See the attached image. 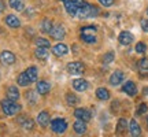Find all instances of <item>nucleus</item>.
<instances>
[{
	"label": "nucleus",
	"mask_w": 148,
	"mask_h": 137,
	"mask_svg": "<svg viewBox=\"0 0 148 137\" xmlns=\"http://www.w3.org/2000/svg\"><path fill=\"white\" fill-rule=\"evenodd\" d=\"M99 14V8L93 4H89V3H85L81 8L78 10V14H77V18H81V19H85V18H93Z\"/></svg>",
	"instance_id": "f257e3e1"
},
{
	"label": "nucleus",
	"mask_w": 148,
	"mask_h": 137,
	"mask_svg": "<svg viewBox=\"0 0 148 137\" xmlns=\"http://www.w3.org/2000/svg\"><path fill=\"white\" fill-rule=\"evenodd\" d=\"M0 105H1V110H3V112L5 115H15L16 112H19V110H21V105L16 104L15 101L10 100V99L1 100Z\"/></svg>",
	"instance_id": "f03ea898"
},
{
	"label": "nucleus",
	"mask_w": 148,
	"mask_h": 137,
	"mask_svg": "<svg viewBox=\"0 0 148 137\" xmlns=\"http://www.w3.org/2000/svg\"><path fill=\"white\" fill-rule=\"evenodd\" d=\"M85 3H86V1H84V0H66V1H64V8H66L69 15L77 16L78 10Z\"/></svg>",
	"instance_id": "7ed1b4c3"
},
{
	"label": "nucleus",
	"mask_w": 148,
	"mask_h": 137,
	"mask_svg": "<svg viewBox=\"0 0 148 137\" xmlns=\"http://www.w3.org/2000/svg\"><path fill=\"white\" fill-rule=\"evenodd\" d=\"M51 129H52V132H55V133H63L64 130L67 129V122L64 121V119L56 118V119H53L52 123H51Z\"/></svg>",
	"instance_id": "20e7f679"
},
{
	"label": "nucleus",
	"mask_w": 148,
	"mask_h": 137,
	"mask_svg": "<svg viewBox=\"0 0 148 137\" xmlns=\"http://www.w3.org/2000/svg\"><path fill=\"white\" fill-rule=\"evenodd\" d=\"M84 64L81 63V62H70L67 64V71L70 74H75V75H78V74H82L84 73Z\"/></svg>",
	"instance_id": "39448f33"
},
{
	"label": "nucleus",
	"mask_w": 148,
	"mask_h": 137,
	"mask_svg": "<svg viewBox=\"0 0 148 137\" xmlns=\"http://www.w3.org/2000/svg\"><path fill=\"white\" fill-rule=\"evenodd\" d=\"M0 62L3 64H7V66H10L15 62V55L10 51H3V52L0 53Z\"/></svg>",
	"instance_id": "423d86ee"
},
{
	"label": "nucleus",
	"mask_w": 148,
	"mask_h": 137,
	"mask_svg": "<svg viewBox=\"0 0 148 137\" xmlns=\"http://www.w3.org/2000/svg\"><path fill=\"white\" fill-rule=\"evenodd\" d=\"M123 78H125V74L122 73L121 70H116V71H114V73L111 74L110 84L112 85V86H116V85H119L122 81H123Z\"/></svg>",
	"instance_id": "0eeeda50"
},
{
	"label": "nucleus",
	"mask_w": 148,
	"mask_h": 137,
	"mask_svg": "<svg viewBox=\"0 0 148 137\" xmlns=\"http://www.w3.org/2000/svg\"><path fill=\"white\" fill-rule=\"evenodd\" d=\"M74 115L75 118H78L79 121H84V122H88L90 119V112L85 108H77L74 111Z\"/></svg>",
	"instance_id": "6e6552de"
},
{
	"label": "nucleus",
	"mask_w": 148,
	"mask_h": 137,
	"mask_svg": "<svg viewBox=\"0 0 148 137\" xmlns=\"http://www.w3.org/2000/svg\"><path fill=\"white\" fill-rule=\"evenodd\" d=\"M122 90H123L125 93H127L129 96H136V93H137V88H136V84H134L133 81L125 82V85L122 86Z\"/></svg>",
	"instance_id": "1a4fd4ad"
},
{
	"label": "nucleus",
	"mask_w": 148,
	"mask_h": 137,
	"mask_svg": "<svg viewBox=\"0 0 148 137\" xmlns=\"http://www.w3.org/2000/svg\"><path fill=\"white\" fill-rule=\"evenodd\" d=\"M88 86H89V84H88L85 79H82V78L74 79L73 81V88L75 90H78V92H84V90H86L88 89Z\"/></svg>",
	"instance_id": "9d476101"
},
{
	"label": "nucleus",
	"mask_w": 148,
	"mask_h": 137,
	"mask_svg": "<svg viewBox=\"0 0 148 137\" xmlns=\"http://www.w3.org/2000/svg\"><path fill=\"white\" fill-rule=\"evenodd\" d=\"M64 34H66V32H64V27L62 26V25L53 26L52 32H51V36H52L53 38H56V40H62L64 37Z\"/></svg>",
	"instance_id": "9b49d317"
},
{
	"label": "nucleus",
	"mask_w": 148,
	"mask_h": 137,
	"mask_svg": "<svg viewBox=\"0 0 148 137\" xmlns=\"http://www.w3.org/2000/svg\"><path fill=\"white\" fill-rule=\"evenodd\" d=\"M118 40H119V42H121L122 45H129L133 41V34L129 32H121Z\"/></svg>",
	"instance_id": "f8f14e48"
},
{
	"label": "nucleus",
	"mask_w": 148,
	"mask_h": 137,
	"mask_svg": "<svg viewBox=\"0 0 148 137\" xmlns=\"http://www.w3.org/2000/svg\"><path fill=\"white\" fill-rule=\"evenodd\" d=\"M49 114H48L47 111H41L38 115H37V122H38V125L42 127H45L49 123Z\"/></svg>",
	"instance_id": "ddd939ff"
},
{
	"label": "nucleus",
	"mask_w": 148,
	"mask_h": 137,
	"mask_svg": "<svg viewBox=\"0 0 148 137\" xmlns=\"http://www.w3.org/2000/svg\"><path fill=\"white\" fill-rule=\"evenodd\" d=\"M129 132H130L132 137H138L140 134H141L140 125L136 122V119H132V121H130V125H129Z\"/></svg>",
	"instance_id": "4468645a"
},
{
	"label": "nucleus",
	"mask_w": 148,
	"mask_h": 137,
	"mask_svg": "<svg viewBox=\"0 0 148 137\" xmlns=\"http://www.w3.org/2000/svg\"><path fill=\"white\" fill-rule=\"evenodd\" d=\"M7 99H10V100L12 101H16L18 99H19V90H18V88L16 86H10L8 89H7Z\"/></svg>",
	"instance_id": "2eb2a0df"
},
{
	"label": "nucleus",
	"mask_w": 148,
	"mask_h": 137,
	"mask_svg": "<svg viewBox=\"0 0 148 137\" xmlns=\"http://www.w3.org/2000/svg\"><path fill=\"white\" fill-rule=\"evenodd\" d=\"M49 89H51V85L48 84L47 81H38L37 82V92L40 95H47Z\"/></svg>",
	"instance_id": "dca6fc26"
},
{
	"label": "nucleus",
	"mask_w": 148,
	"mask_h": 137,
	"mask_svg": "<svg viewBox=\"0 0 148 137\" xmlns=\"http://www.w3.org/2000/svg\"><path fill=\"white\" fill-rule=\"evenodd\" d=\"M52 52L56 56H64L66 53L69 52V48H67V45H64V44H58V45H55L52 48Z\"/></svg>",
	"instance_id": "f3484780"
},
{
	"label": "nucleus",
	"mask_w": 148,
	"mask_h": 137,
	"mask_svg": "<svg viewBox=\"0 0 148 137\" xmlns=\"http://www.w3.org/2000/svg\"><path fill=\"white\" fill-rule=\"evenodd\" d=\"M5 23H7L10 27H19L21 26V22H19V19H18V16L12 15V14L5 16Z\"/></svg>",
	"instance_id": "a211bd4d"
},
{
	"label": "nucleus",
	"mask_w": 148,
	"mask_h": 137,
	"mask_svg": "<svg viewBox=\"0 0 148 137\" xmlns=\"http://www.w3.org/2000/svg\"><path fill=\"white\" fill-rule=\"evenodd\" d=\"M127 129V122H126V119L125 118H121L119 121H118V123H116V134H123V133L126 132Z\"/></svg>",
	"instance_id": "6ab92c4d"
},
{
	"label": "nucleus",
	"mask_w": 148,
	"mask_h": 137,
	"mask_svg": "<svg viewBox=\"0 0 148 137\" xmlns=\"http://www.w3.org/2000/svg\"><path fill=\"white\" fill-rule=\"evenodd\" d=\"M18 121L22 125V127L26 129V130H32L33 126H34V122L30 118H27V116H21V119H18Z\"/></svg>",
	"instance_id": "aec40b11"
},
{
	"label": "nucleus",
	"mask_w": 148,
	"mask_h": 137,
	"mask_svg": "<svg viewBox=\"0 0 148 137\" xmlns=\"http://www.w3.org/2000/svg\"><path fill=\"white\" fill-rule=\"evenodd\" d=\"M25 73H26V77L29 78V81H30V82H34V81H37L38 71H37V68L34 67V66H30V67L27 68Z\"/></svg>",
	"instance_id": "412c9836"
},
{
	"label": "nucleus",
	"mask_w": 148,
	"mask_h": 137,
	"mask_svg": "<svg viewBox=\"0 0 148 137\" xmlns=\"http://www.w3.org/2000/svg\"><path fill=\"white\" fill-rule=\"evenodd\" d=\"M74 132L75 133H78V134H82V133H85V130H86V123H85L84 121H75L74 122Z\"/></svg>",
	"instance_id": "4be33fe9"
},
{
	"label": "nucleus",
	"mask_w": 148,
	"mask_h": 137,
	"mask_svg": "<svg viewBox=\"0 0 148 137\" xmlns=\"http://www.w3.org/2000/svg\"><path fill=\"white\" fill-rule=\"evenodd\" d=\"M96 96L100 100H108L110 99V92L106 88H99V89H96Z\"/></svg>",
	"instance_id": "5701e85b"
},
{
	"label": "nucleus",
	"mask_w": 148,
	"mask_h": 137,
	"mask_svg": "<svg viewBox=\"0 0 148 137\" xmlns=\"http://www.w3.org/2000/svg\"><path fill=\"white\" fill-rule=\"evenodd\" d=\"M52 29H53V25H52V22H51V19L45 18V19L42 21V23H41V30L44 33H49V34H51Z\"/></svg>",
	"instance_id": "b1692460"
},
{
	"label": "nucleus",
	"mask_w": 148,
	"mask_h": 137,
	"mask_svg": "<svg viewBox=\"0 0 148 137\" xmlns=\"http://www.w3.org/2000/svg\"><path fill=\"white\" fill-rule=\"evenodd\" d=\"M8 3H10L11 8H14L16 11H23V8H25V4L22 0H10Z\"/></svg>",
	"instance_id": "393cba45"
},
{
	"label": "nucleus",
	"mask_w": 148,
	"mask_h": 137,
	"mask_svg": "<svg viewBox=\"0 0 148 137\" xmlns=\"http://www.w3.org/2000/svg\"><path fill=\"white\" fill-rule=\"evenodd\" d=\"M137 66H138V70H140L141 74H148V59L147 58L140 59V62H138Z\"/></svg>",
	"instance_id": "a878e982"
},
{
	"label": "nucleus",
	"mask_w": 148,
	"mask_h": 137,
	"mask_svg": "<svg viewBox=\"0 0 148 137\" xmlns=\"http://www.w3.org/2000/svg\"><path fill=\"white\" fill-rule=\"evenodd\" d=\"M36 56L38 59H41V60H45V59L49 56V52H48L47 48H37L36 49Z\"/></svg>",
	"instance_id": "bb28decb"
},
{
	"label": "nucleus",
	"mask_w": 148,
	"mask_h": 137,
	"mask_svg": "<svg viewBox=\"0 0 148 137\" xmlns=\"http://www.w3.org/2000/svg\"><path fill=\"white\" fill-rule=\"evenodd\" d=\"M16 82H18V85H21V86H27V85L30 84V81H29V78L26 77V73H25V71L18 75V78H16Z\"/></svg>",
	"instance_id": "cd10ccee"
},
{
	"label": "nucleus",
	"mask_w": 148,
	"mask_h": 137,
	"mask_svg": "<svg viewBox=\"0 0 148 137\" xmlns=\"http://www.w3.org/2000/svg\"><path fill=\"white\" fill-rule=\"evenodd\" d=\"M36 44H37V48H49V41H48L47 38H37V41H36Z\"/></svg>",
	"instance_id": "c85d7f7f"
},
{
	"label": "nucleus",
	"mask_w": 148,
	"mask_h": 137,
	"mask_svg": "<svg viewBox=\"0 0 148 137\" xmlns=\"http://www.w3.org/2000/svg\"><path fill=\"white\" fill-rule=\"evenodd\" d=\"M81 38H82L85 42H88V44H93V42H96V36L95 34H81Z\"/></svg>",
	"instance_id": "c756f323"
},
{
	"label": "nucleus",
	"mask_w": 148,
	"mask_h": 137,
	"mask_svg": "<svg viewBox=\"0 0 148 137\" xmlns=\"http://www.w3.org/2000/svg\"><path fill=\"white\" fill-rule=\"evenodd\" d=\"M66 99H67V103H69L70 105L78 104V97H77V96H74L73 93H67V95H66Z\"/></svg>",
	"instance_id": "7c9ffc66"
},
{
	"label": "nucleus",
	"mask_w": 148,
	"mask_h": 137,
	"mask_svg": "<svg viewBox=\"0 0 148 137\" xmlns=\"http://www.w3.org/2000/svg\"><path fill=\"white\" fill-rule=\"evenodd\" d=\"M81 34H96V27L95 26H86L81 29Z\"/></svg>",
	"instance_id": "2f4dec72"
},
{
	"label": "nucleus",
	"mask_w": 148,
	"mask_h": 137,
	"mask_svg": "<svg viewBox=\"0 0 148 137\" xmlns=\"http://www.w3.org/2000/svg\"><path fill=\"white\" fill-rule=\"evenodd\" d=\"M103 63L104 64H108V63H111L112 60H114V52H107L104 56H103Z\"/></svg>",
	"instance_id": "473e14b6"
},
{
	"label": "nucleus",
	"mask_w": 148,
	"mask_h": 137,
	"mask_svg": "<svg viewBox=\"0 0 148 137\" xmlns=\"http://www.w3.org/2000/svg\"><path fill=\"white\" fill-rule=\"evenodd\" d=\"M147 51V45L144 42H137L136 44V52L137 53H144Z\"/></svg>",
	"instance_id": "72a5a7b5"
},
{
	"label": "nucleus",
	"mask_w": 148,
	"mask_h": 137,
	"mask_svg": "<svg viewBox=\"0 0 148 137\" xmlns=\"http://www.w3.org/2000/svg\"><path fill=\"white\" fill-rule=\"evenodd\" d=\"M147 110H148V105L145 104V103H141L137 108V115H144V114L147 112Z\"/></svg>",
	"instance_id": "f704fd0d"
},
{
	"label": "nucleus",
	"mask_w": 148,
	"mask_h": 137,
	"mask_svg": "<svg viewBox=\"0 0 148 137\" xmlns=\"http://www.w3.org/2000/svg\"><path fill=\"white\" fill-rule=\"evenodd\" d=\"M100 1L101 5H104V7H110V5L114 4V0H99Z\"/></svg>",
	"instance_id": "c9c22d12"
},
{
	"label": "nucleus",
	"mask_w": 148,
	"mask_h": 137,
	"mask_svg": "<svg viewBox=\"0 0 148 137\" xmlns=\"http://www.w3.org/2000/svg\"><path fill=\"white\" fill-rule=\"evenodd\" d=\"M140 25H141V29L144 32H148V19H141Z\"/></svg>",
	"instance_id": "e433bc0d"
},
{
	"label": "nucleus",
	"mask_w": 148,
	"mask_h": 137,
	"mask_svg": "<svg viewBox=\"0 0 148 137\" xmlns=\"http://www.w3.org/2000/svg\"><path fill=\"white\" fill-rule=\"evenodd\" d=\"M3 10H4V3L0 0V12H3Z\"/></svg>",
	"instance_id": "4c0bfd02"
},
{
	"label": "nucleus",
	"mask_w": 148,
	"mask_h": 137,
	"mask_svg": "<svg viewBox=\"0 0 148 137\" xmlns=\"http://www.w3.org/2000/svg\"><path fill=\"white\" fill-rule=\"evenodd\" d=\"M147 14H148V7H147Z\"/></svg>",
	"instance_id": "58836bf2"
},
{
	"label": "nucleus",
	"mask_w": 148,
	"mask_h": 137,
	"mask_svg": "<svg viewBox=\"0 0 148 137\" xmlns=\"http://www.w3.org/2000/svg\"><path fill=\"white\" fill-rule=\"evenodd\" d=\"M147 123H148V118H147Z\"/></svg>",
	"instance_id": "ea45409f"
},
{
	"label": "nucleus",
	"mask_w": 148,
	"mask_h": 137,
	"mask_svg": "<svg viewBox=\"0 0 148 137\" xmlns=\"http://www.w3.org/2000/svg\"><path fill=\"white\" fill-rule=\"evenodd\" d=\"M63 1H66V0H63Z\"/></svg>",
	"instance_id": "a19ab883"
}]
</instances>
